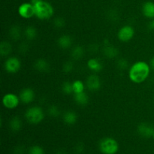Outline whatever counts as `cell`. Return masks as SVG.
I'll return each mask as SVG.
<instances>
[{
  "mask_svg": "<svg viewBox=\"0 0 154 154\" xmlns=\"http://www.w3.org/2000/svg\"><path fill=\"white\" fill-rule=\"evenodd\" d=\"M150 72V66L144 61H138L131 66L129 77L131 81L141 84L147 80Z\"/></svg>",
  "mask_w": 154,
  "mask_h": 154,
  "instance_id": "1",
  "label": "cell"
},
{
  "mask_svg": "<svg viewBox=\"0 0 154 154\" xmlns=\"http://www.w3.org/2000/svg\"><path fill=\"white\" fill-rule=\"evenodd\" d=\"M35 16L39 20H48L54 15V8L50 3L45 1L39 2L37 4L34 5Z\"/></svg>",
  "mask_w": 154,
  "mask_h": 154,
  "instance_id": "2",
  "label": "cell"
},
{
  "mask_svg": "<svg viewBox=\"0 0 154 154\" xmlns=\"http://www.w3.org/2000/svg\"><path fill=\"white\" fill-rule=\"evenodd\" d=\"M99 148L103 154H116L119 150V144L114 138L106 137L100 141Z\"/></svg>",
  "mask_w": 154,
  "mask_h": 154,
  "instance_id": "3",
  "label": "cell"
},
{
  "mask_svg": "<svg viewBox=\"0 0 154 154\" xmlns=\"http://www.w3.org/2000/svg\"><path fill=\"white\" fill-rule=\"evenodd\" d=\"M25 117L27 121L31 124H38L44 120L45 114L42 108L33 106L27 109L26 111Z\"/></svg>",
  "mask_w": 154,
  "mask_h": 154,
  "instance_id": "4",
  "label": "cell"
},
{
  "mask_svg": "<svg viewBox=\"0 0 154 154\" xmlns=\"http://www.w3.org/2000/svg\"><path fill=\"white\" fill-rule=\"evenodd\" d=\"M20 98L14 93H7L2 98V104L8 109H14L18 106Z\"/></svg>",
  "mask_w": 154,
  "mask_h": 154,
  "instance_id": "5",
  "label": "cell"
},
{
  "mask_svg": "<svg viewBox=\"0 0 154 154\" xmlns=\"http://www.w3.org/2000/svg\"><path fill=\"white\" fill-rule=\"evenodd\" d=\"M135 35V30L131 26L126 25L120 28L117 33V37L120 41L123 42H127L133 38Z\"/></svg>",
  "mask_w": 154,
  "mask_h": 154,
  "instance_id": "6",
  "label": "cell"
},
{
  "mask_svg": "<svg viewBox=\"0 0 154 154\" xmlns=\"http://www.w3.org/2000/svg\"><path fill=\"white\" fill-rule=\"evenodd\" d=\"M21 67V63L17 57H10L5 63V69L7 72L14 74L19 72Z\"/></svg>",
  "mask_w": 154,
  "mask_h": 154,
  "instance_id": "7",
  "label": "cell"
},
{
  "mask_svg": "<svg viewBox=\"0 0 154 154\" xmlns=\"http://www.w3.org/2000/svg\"><path fill=\"white\" fill-rule=\"evenodd\" d=\"M18 13L25 19H29L35 15V6L32 3H23L18 8Z\"/></svg>",
  "mask_w": 154,
  "mask_h": 154,
  "instance_id": "8",
  "label": "cell"
},
{
  "mask_svg": "<svg viewBox=\"0 0 154 154\" xmlns=\"http://www.w3.org/2000/svg\"><path fill=\"white\" fill-rule=\"evenodd\" d=\"M137 131L142 138H150L153 135L154 127L150 123H141L137 127Z\"/></svg>",
  "mask_w": 154,
  "mask_h": 154,
  "instance_id": "9",
  "label": "cell"
},
{
  "mask_svg": "<svg viewBox=\"0 0 154 154\" xmlns=\"http://www.w3.org/2000/svg\"><path fill=\"white\" fill-rule=\"evenodd\" d=\"M87 87L90 91H98L101 87V81L96 75H91L87 79Z\"/></svg>",
  "mask_w": 154,
  "mask_h": 154,
  "instance_id": "10",
  "label": "cell"
},
{
  "mask_svg": "<svg viewBox=\"0 0 154 154\" xmlns=\"http://www.w3.org/2000/svg\"><path fill=\"white\" fill-rule=\"evenodd\" d=\"M19 98L24 104H29L35 99V93L31 88H24L20 93Z\"/></svg>",
  "mask_w": 154,
  "mask_h": 154,
  "instance_id": "11",
  "label": "cell"
},
{
  "mask_svg": "<svg viewBox=\"0 0 154 154\" xmlns=\"http://www.w3.org/2000/svg\"><path fill=\"white\" fill-rule=\"evenodd\" d=\"M34 68L35 70H37L38 72H42V73H45V72H48L50 71V64L45 59H38L34 63Z\"/></svg>",
  "mask_w": 154,
  "mask_h": 154,
  "instance_id": "12",
  "label": "cell"
},
{
  "mask_svg": "<svg viewBox=\"0 0 154 154\" xmlns=\"http://www.w3.org/2000/svg\"><path fill=\"white\" fill-rule=\"evenodd\" d=\"M57 44L62 49H69L72 45V38L69 35H63L58 38Z\"/></svg>",
  "mask_w": 154,
  "mask_h": 154,
  "instance_id": "13",
  "label": "cell"
},
{
  "mask_svg": "<svg viewBox=\"0 0 154 154\" xmlns=\"http://www.w3.org/2000/svg\"><path fill=\"white\" fill-rule=\"evenodd\" d=\"M104 54L106 57L109 59L115 58L118 56L119 51L116 47L113 46V45L108 44V45H105V47L103 48Z\"/></svg>",
  "mask_w": 154,
  "mask_h": 154,
  "instance_id": "14",
  "label": "cell"
},
{
  "mask_svg": "<svg viewBox=\"0 0 154 154\" xmlns=\"http://www.w3.org/2000/svg\"><path fill=\"white\" fill-rule=\"evenodd\" d=\"M143 14L147 18L154 19V3L152 2H147L143 5Z\"/></svg>",
  "mask_w": 154,
  "mask_h": 154,
  "instance_id": "15",
  "label": "cell"
},
{
  "mask_svg": "<svg viewBox=\"0 0 154 154\" xmlns=\"http://www.w3.org/2000/svg\"><path fill=\"white\" fill-rule=\"evenodd\" d=\"M78 120V115L73 111H67L63 114V121L68 125H74Z\"/></svg>",
  "mask_w": 154,
  "mask_h": 154,
  "instance_id": "16",
  "label": "cell"
},
{
  "mask_svg": "<svg viewBox=\"0 0 154 154\" xmlns=\"http://www.w3.org/2000/svg\"><path fill=\"white\" fill-rule=\"evenodd\" d=\"M87 67L91 71L96 72H100L103 69L102 63L98 59L96 58H92L88 60V62H87Z\"/></svg>",
  "mask_w": 154,
  "mask_h": 154,
  "instance_id": "17",
  "label": "cell"
},
{
  "mask_svg": "<svg viewBox=\"0 0 154 154\" xmlns=\"http://www.w3.org/2000/svg\"><path fill=\"white\" fill-rule=\"evenodd\" d=\"M74 99H75V102L78 105H82V106L87 105L89 102L88 96L84 92H82V93H75V96H74Z\"/></svg>",
  "mask_w": 154,
  "mask_h": 154,
  "instance_id": "18",
  "label": "cell"
},
{
  "mask_svg": "<svg viewBox=\"0 0 154 154\" xmlns=\"http://www.w3.org/2000/svg\"><path fill=\"white\" fill-rule=\"evenodd\" d=\"M84 49L82 46L81 45H78L75 46V48L72 49V52H71V57L73 58L75 60H79L84 57Z\"/></svg>",
  "mask_w": 154,
  "mask_h": 154,
  "instance_id": "19",
  "label": "cell"
},
{
  "mask_svg": "<svg viewBox=\"0 0 154 154\" xmlns=\"http://www.w3.org/2000/svg\"><path fill=\"white\" fill-rule=\"evenodd\" d=\"M9 127L13 132H18L22 127V121L18 117H14L9 122Z\"/></svg>",
  "mask_w": 154,
  "mask_h": 154,
  "instance_id": "20",
  "label": "cell"
},
{
  "mask_svg": "<svg viewBox=\"0 0 154 154\" xmlns=\"http://www.w3.org/2000/svg\"><path fill=\"white\" fill-rule=\"evenodd\" d=\"M9 35L14 41H17L21 37V29L19 26L14 25L11 27L9 30Z\"/></svg>",
  "mask_w": 154,
  "mask_h": 154,
  "instance_id": "21",
  "label": "cell"
},
{
  "mask_svg": "<svg viewBox=\"0 0 154 154\" xmlns=\"http://www.w3.org/2000/svg\"><path fill=\"white\" fill-rule=\"evenodd\" d=\"M12 51V46L9 42H2L0 44V54L2 57L9 55Z\"/></svg>",
  "mask_w": 154,
  "mask_h": 154,
  "instance_id": "22",
  "label": "cell"
},
{
  "mask_svg": "<svg viewBox=\"0 0 154 154\" xmlns=\"http://www.w3.org/2000/svg\"><path fill=\"white\" fill-rule=\"evenodd\" d=\"M24 33H25L26 38L29 41L34 40L37 37V30L34 26H27Z\"/></svg>",
  "mask_w": 154,
  "mask_h": 154,
  "instance_id": "23",
  "label": "cell"
},
{
  "mask_svg": "<svg viewBox=\"0 0 154 154\" xmlns=\"http://www.w3.org/2000/svg\"><path fill=\"white\" fill-rule=\"evenodd\" d=\"M74 93H80L84 92V83L79 80H76L72 83Z\"/></svg>",
  "mask_w": 154,
  "mask_h": 154,
  "instance_id": "24",
  "label": "cell"
},
{
  "mask_svg": "<svg viewBox=\"0 0 154 154\" xmlns=\"http://www.w3.org/2000/svg\"><path fill=\"white\" fill-rule=\"evenodd\" d=\"M62 91L63 93L66 95H71L73 92V87H72V83L69 81H66L62 85Z\"/></svg>",
  "mask_w": 154,
  "mask_h": 154,
  "instance_id": "25",
  "label": "cell"
},
{
  "mask_svg": "<svg viewBox=\"0 0 154 154\" xmlns=\"http://www.w3.org/2000/svg\"><path fill=\"white\" fill-rule=\"evenodd\" d=\"M48 114L52 117H58L60 115V110L57 105H51L48 110Z\"/></svg>",
  "mask_w": 154,
  "mask_h": 154,
  "instance_id": "26",
  "label": "cell"
},
{
  "mask_svg": "<svg viewBox=\"0 0 154 154\" xmlns=\"http://www.w3.org/2000/svg\"><path fill=\"white\" fill-rule=\"evenodd\" d=\"M117 68H118L120 70L124 71L126 70L128 68V66H129V62H128L127 60H126L125 58H120V60L117 61Z\"/></svg>",
  "mask_w": 154,
  "mask_h": 154,
  "instance_id": "27",
  "label": "cell"
},
{
  "mask_svg": "<svg viewBox=\"0 0 154 154\" xmlns=\"http://www.w3.org/2000/svg\"><path fill=\"white\" fill-rule=\"evenodd\" d=\"M29 154H45V150L38 145L32 146L29 150Z\"/></svg>",
  "mask_w": 154,
  "mask_h": 154,
  "instance_id": "28",
  "label": "cell"
},
{
  "mask_svg": "<svg viewBox=\"0 0 154 154\" xmlns=\"http://www.w3.org/2000/svg\"><path fill=\"white\" fill-rule=\"evenodd\" d=\"M74 69V63L72 61H67L63 64V70L65 73L69 74Z\"/></svg>",
  "mask_w": 154,
  "mask_h": 154,
  "instance_id": "29",
  "label": "cell"
},
{
  "mask_svg": "<svg viewBox=\"0 0 154 154\" xmlns=\"http://www.w3.org/2000/svg\"><path fill=\"white\" fill-rule=\"evenodd\" d=\"M54 25L57 28H63L66 25V20L63 17H57L54 19Z\"/></svg>",
  "mask_w": 154,
  "mask_h": 154,
  "instance_id": "30",
  "label": "cell"
},
{
  "mask_svg": "<svg viewBox=\"0 0 154 154\" xmlns=\"http://www.w3.org/2000/svg\"><path fill=\"white\" fill-rule=\"evenodd\" d=\"M108 18L112 21H117L118 20L120 17H119L118 13L115 10H112L108 14Z\"/></svg>",
  "mask_w": 154,
  "mask_h": 154,
  "instance_id": "31",
  "label": "cell"
},
{
  "mask_svg": "<svg viewBox=\"0 0 154 154\" xmlns=\"http://www.w3.org/2000/svg\"><path fill=\"white\" fill-rule=\"evenodd\" d=\"M29 51V45H27L26 42H23L19 46V51L20 52V54H26L27 51Z\"/></svg>",
  "mask_w": 154,
  "mask_h": 154,
  "instance_id": "32",
  "label": "cell"
},
{
  "mask_svg": "<svg viewBox=\"0 0 154 154\" xmlns=\"http://www.w3.org/2000/svg\"><path fill=\"white\" fill-rule=\"evenodd\" d=\"M84 150V145L82 143H78L75 147V151L77 153H81Z\"/></svg>",
  "mask_w": 154,
  "mask_h": 154,
  "instance_id": "33",
  "label": "cell"
},
{
  "mask_svg": "<svg viewBox=\"0 0 154 154\" xmlns=\"http://www.w3.org/2000/svg\"><path fill=\"white\" fill-rule=\"evenodd\" d=\"M24 152L23 147H20V146H18L16 149L14 150V153L15 154H23Z\"/></svg>",
  "mask_w": 154,
  "mask_h": 154,
  "instance_id": "34",
  "label": "cell"
},
{
  "mask_svg": "<svg viewBox=\"0 0 154 154\" xmlns=\"http://www.w3.org/2000/svg\"><path fill=\"white\" fill-rule=\"evenodd\" d=\"M148 29L151 31H154V19L150 20L148 23Z\"/></svg>",
  "mask_w": 154,
  "mask_h": 154,
  "instance_id": "35",
  "label": "cell"
},
{
  "mask_svg": "<svg viewBox=\"0 0 154 154\" xmlns=\"http://www.w3.org/2000/svg\"><path fill=\"white\" fill-rule=\"evenodd\" d=\"M150 67H151V69H153L154 70V57L151 59V60H150Z\"/></svg>",
  "mask_w": 154,
  "mask_h": 154,
  "instance_id": "36",
  "label": "cell"
},
{
  "mask_svg": "<svg viewBox=\"0 0 154 154\" xmlns=\"http://www.w3.org/2000/svg\"><path fill=\"white\" fill-rule=\"evenodd\" d=\"M41 1H42V0H31V3L32 5H35Z\"/></svg>",
  "mask_w": 154,
  "mask_h": 154,
  "instance_id": "37",
  "label": "cell"
},
{
  "mask_svg": "<svg viewBox=\"0 0 154 154\" xmlns=\"http://www.w3.org/2000/svg\"><path fill=\"white\" fill-rule=\"evenodd\" d=\"M56 154H66V153L64 151V150H58L57 153H56Z\"/></svg>",
  "mask_w": 154,
  "mask_h": 154,
  "instance_id": "38",
  "label": "cell"
},
{
  "mask_svg": "<svg viewBox=\"0 0 154 154\" xmlns=\"http://www.w3.org/2000/svg\"><path fill=\"white\" fill-rule=\"evenodd\" d=\"M153 139H154V133H153Z\"/></svg>",
  "mask_w": 154,
  "mask_h": 154,
  "instance_id": "39",
  "label": "cell"
}]
</instances>
